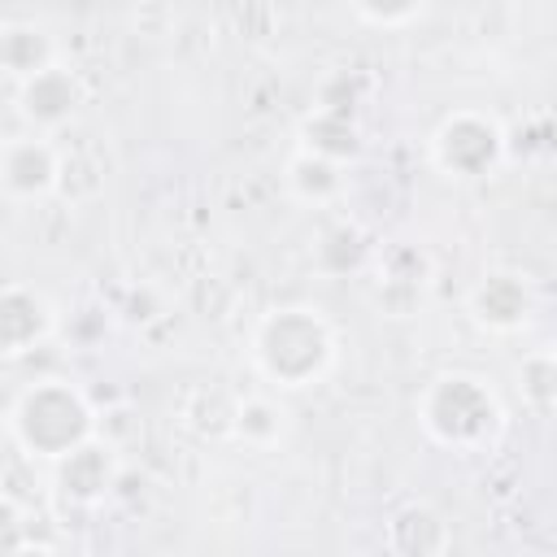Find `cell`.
<instances>
[{
	"instance_id": "obj_1",
	"label": "cell",
	"mask_w": 557,
	"mask_h": 557,
	"mask_svg": "<svg viewBox=\"0 0 557 557\" xmlns=\"http://www.w3.org/2000/svg\"><path fill=\"white\" fill-rule=\"evenodd\" d=\"M339 335L318 305H274L252 322L248 361L270 392H305L331 374Z\"/></svg>"
},
{
	"instance_id": "obj_2",
	"label": "cell",
	"mask_w": 557,
	"mask_h": 557,
	"mask_svg": "<svg viewBox=\"0 0 557 557\" xmlns=\"http://www.w3.org/2000/svg\"><path fill=\"white\" fill-rule=\"evenodd\" d=\"M9 440L26 461L52 466L57 457H65L70 448H78L83 440H91L100 431V413L87 400V392L70 379H35L26 383L9 413H4Z\"/></svg>"
},
{
	"instance_id": "obj_3",
	"label": "cell",
	"mask_w": 557,
	"mask_h": 557,
	"mask_svg": "<svg viewBox=\"0 0 557 557\" xmlns=\"http://www.w3.org/2000/svg\"><path fill=\"white\" fill-rule=\"evenodd\" d=\"M418 426L448 453H487L505 435V405L474 370H444L418 392Z\"/></svg>"
},
{
	"instance_id": "obj_4",
	"label": "cell",
	"mask_w": 557,
	"mask_h": 557,
	"mask_svg": "<svg viewBox=\"0 0 557 557\" xmlns=\"http://www.w3.org/2000/svg\"><path fill=\"white\" fill-rule=\"evenodd\" d=\"M505 152H509L505 126L492 113H483V109H453L426 135L431 170L440 178H453V183L492 178L505 165Z\"/></svg>"
},
{
	"instance_id": "obj_5",
	"label": "cell",
	"mask_w": 557,
	"mask_h": 557,
	"mask_svg": "<svg viewBox=\"0 0 557 557\" xmlns=\"http://www.w3.org/2000/svg\"><path fill=\"white\" fill-rule=\"evenodd\" d=\"M535 309H540V296L522 270H505V265L483 270L466 292V318L496 339L522 335L535 322Z\"/></svg>"
},
{
	"instance_id": "obj_6",
	"label": "cell",
	"mask_w": 557,
	"mask_h": 557,
	"mask_svg": "<svg viewBox=\"0 0 557 557\" xmlns=\"http://www.w3.org/2000/svg\"><path fill=\"white\" fill-rule=\"evenodd\" d=\"M48 470H52V492H57L61 505L100 509L113 496L117 479H122V453H117V444L109 435L96 431L91 440H83L65 457H57Z\"/></svg>"
},
{
	"instance_id": "obj_7",
	"label": "cell",
	"mask_w": 557,
	"mask_h": 557,
	"mask_svg": "<svg viewBox=\"0 0 557 557\" xmlns=\"http://www.w3.org/2000/svg\"><path fill=\"white\" fill-rule=\"evenodd\" d=\"M13 104H17V117L26 122V131H35V135H57V131H65V126L78 117V109L87 104V87H83L78 70L57 57L52 65H44V70H35L30 78L17 83Z\"/></svg>"
},
{
	"instance_id": "obj_8",
	"label": "cell",
	"mask_w": 557,
	"mask_h": 557,
	"mask_svg": "<svg viewBox=\"0 0 557 557\" xmlns=\"http://www.w3.org/2000/svg\"><path fill=\"white\" fill-rule=\"evenodd\" d=\"M61 187V152L52 144V135H9L0 139V196L30 205L44 200Z\"/></svg>"
},
{
	"instance_id": "obj_9",
	"label": "cell",
	"mask_w": 557,
	"mask_h": 557,
	"mask_svg": "<svg viewBox=\"0 0 557 557\" xmlns=\"http://www.w3.org/2000/svg\"><path fill=\"white\" fill-rule=\"evenodd\" d=\"M57 305L48 292L30 283H4L0 287V361H17L48 344L57 335Z\"/></svg>"
},
{
	"instance_id": "obj_10",
	"label": "cell",
	"mask_w": 557,
	"mask_h": 557,
	"mask_svg": "<svg viewBox=\"0 0 557 557\" xmlns=\"http://www.w3.org/2000/svg\"><path fill=\"white\" fill-rule=\"evenodd\" d=\"M296 418L283 400V392H248V396H235V409H231V440L244 444V448H257V453H274L278 444H287Z\"/></svg>"
},
{
	"instance_id": "obj_11",
	"label": "cell",
	"mask_w": 557,
	"mask_h": 557,
	"mask_svg": "<svg viewBox=\"0 0 557 557\" xmlns=\"http://www.w3.org/2000/svg\"><path fill=\"white\" fill-rule=\"evenodd\" d=\"M383 544L396 557H440L453 548V527L444 522V513L426 500H409L400 505L387 527H383Z\"/></svg>"
},
{
	"instance_id": "obj_12",
	"label": "cell",
	"mask_w": 557,
	"mask_h": 557,
	"mask_svg": "<svg viewBox=\"0 0 557 557\" xmlns=\"http://www.w3.org/2000/svg\"><path fill=\"white\" fill-rule=\"evenodd\" d=\"M283 191L305 209H326L348 191V165L292 148V157L283 161Z\"/></svg>"
},
{
	"instance_id": "obj_13",
	"label": "cell",
	"mask_w": 557,
	"mask_h": 557,
	"mask_svg": "<svg viewBox=\"0 0 557 557\" xmlns=\"http://www.w3.org/2000/svg\"><path fill=\"white\" fill-rule=\"evenodd\" d=\"M296 148L318 152V157L339 161V165H352L361 157V126L348 109L313 104V113H305L296 126Z\"/></svg>"
},
{
	"instance_id": "obj_14",
	"label": "cell",
	"mask_w": 557,
	"mask_h": 557,
	"mask_svg": "<svg viewBox=\"0 0 557 557\" xmlns=\"http://www.w3.org/2000/svg\"><path fill=\"white\" fill-rule=\"evenodd\" d=\"M52 61H57V39L48 35V26L22 22V17L0 22V74L4 78L22 83V78H30L35 70H44Z\"/></svg>"
},
{
	"instance_id": "obj_15",
	"label": "cell",
	"mask_w": 557,
	"mask_h": 557,
	"mask_svg": "<svg viewBox=\"0 0 557 557\" xmlns=\"http://www.w3.org/2000/svg\"><path fill=\"white\" fill-rule=\"evenodd\" d=\"M518 392H522V405L535 413V418H548L553 405H557V357L548 348H531L518 366Z\"/></svg>"
},
{
	"instance_id": "obj_16",
	"label": "cell",
	"mask_w": 557,
	"mask_h": 557,
	"mask_svg": "<svg viewBox=\"0 0 557 557\" xmlns=\"http://www.w3.org/2000/svg\"><path fill=\"white\" fill-rule=\"evenodd\" d=\"M231 409H235L231 392L200 387L183 400V426L196 431L200 440H231Z\"/></svg>"
},
{
	"instance_id": "obj_17",
	"label": "cell",
	"mask_w": 557,
	"mask_h": 557,
	"mask_svg": "<svg viewBox=\"0 0 557 557\" xmlns=\"http://www.w3.org/2000/svg\"><path fill=\"white\" fill-rule=\"evenodd\" d=\"M35 548H52L44 540H35V527H30V513L17 496L0 492V557L9 553H35Z\"/></svg>"
},
{
	"instance_id": "obj_18",
	"label": "cell",
	"mask_w": 557,
	"mask_h": 557,
	"mask_svg": "<svg viewBox=\"0 0 557 557\" xmlns=\"http://www.w3.org/2000/svg\"><path fill=\"white\" fill-rule=\"evenodd\" d=\"M352 13L366 22V26H379V30H400V26H413L431 0H348Z\"/></svg>"
}]
</instances>
